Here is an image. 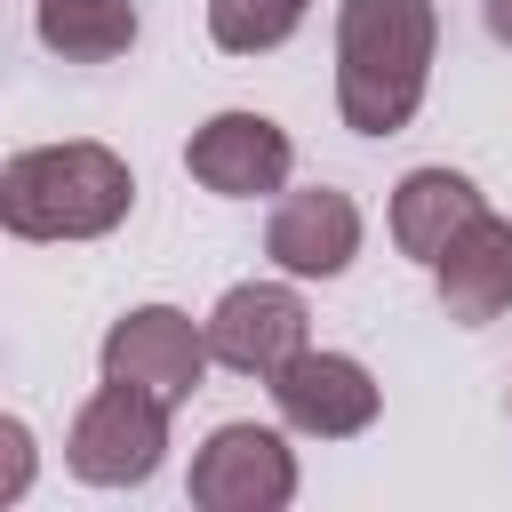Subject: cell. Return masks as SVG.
<instances>
[{
  "instance_id": "obj_3",
  "label": "cell",
  "mask_w": 512,
  "mask_h": 512,
  "mask_svg": "<svg viewBox=\"0 0 512 512\" xmlns=\"http://www.w3.org/2000/svg\"><path fill=\"white\" fill-rule=\"evenodd\" d=\"M160 456H168V400L112 384V376L80 400V416L64 432V464L88 488H144L160 472Z\"/></svg>"
},
{
  "instance_id": "obj_4",
  "label": "cell",
  "mask_w": 512,
  "mask_h": 512,
  "mask_svg": "<svg viewBox=\"0 0 512 512\" xmlns=\"http://www.w3.org/2000/svg\"><path fill=\"white\" fill-rule=\"evenodd\" d=\"M208 320H192V312H176V304H128L112 328H104V344H96V368L112 376V384H136V392H152V400H168V408H184L192 392H200V376H208Z\"/></svg>"
},
{
  "instance_id": "obj_8",
  "label": "cell",
  "mask_w": 512,
  "mask_h": 512,
  "mask_svg": "<svg viewBox=\"0 0 512 512\" xmlns=\"http://www.w3.org/2000/svg\"><path fill=\"white\" fill-rule=\"evenodd\" d=\"M184 168L200 192L216 200H264V192H288V168H296V144L272 112H216L192 128L184 144Z\"/></svg>"
},
{
  "instance_id": "obj_9",
  "label": "cell",
  "mask_w": 512,
  "mask_h": 512,
  "mask_svg": "<svg viewBox=\"0 0 512 512\" xmlns=\"http://www.w3.org/2000/svg\"><path fill=\"white\" fill-rule=\"evenodd\" d=\"M360 200L336 192V184H304V192H280L272 216H264V256L288 272V280H336L352 272L360 256Z\"/></svg>"
},
{
  "instance_id": "obj_14",
  "label": "cell",
  "mask_w": 512,
  "mask_h": 512,
  "mask_svg": "<svg viewBox=\"0 0 512 512\" xmlns=\"http://www.w3.org/2000/svg\"><path fill=\"white\" fill-rule=\"evenodd\" d=\"M0 448H8V456H0V504H16L24 480H32V432L8 416V424H0Z\"/></svg>"
},
{
  "instance_id": "obj_1",
  "label": "cell",
  "mask_w": 512,
  "mask_h": 512,
  "mask_svg": "<svg viewBox=\"0 0 512 512\" xmlns=\"http://www.w3.org/2000/svg\"><path fill=\"white\" fill-rule=\"evenodd\" d=\"M440 48L432 0H336V112L352 136H400L424 112Z\"/></svg>"
},
{
  "instance_id": "obj_5",
  "label": "cell",
  "mask_w": 512,
  "mask_h": 512,
  "mask_svg": "<svg viewBox=\"0 0 512 512\" xmlns=\"http://www.w3.org/2000/svg\"><path fill=\"white\" fill-rule=\"evenodd\" d=\"M184 496L200 512H280L296 504V448L280 424H216L192 448Z\"/></svg>"
},
{
  "instance_id": "obj_15",
  "label": "cell",
  "mask_w": 512,
  "mask_h": 512,
  "mask_svg": "<svg viewBox=\"0 0 512 512\" xmlns=\"http://www.w3.org/2000/svg\"><path fill=\"white\" fill-rule=\"evenodd\" d=\"M480 24H488L496 48H512V0H480Z\"/></svg>"
},
{
  "instance_id": "obj_7",
  "label": "cell",
  "mask_w": 512,
  "mask_h": 512,
  "mask_svg": "<svg viewBox=\"0 0 512 512\" xmlns=\"http://www.w3.org/2000/svg\"><path fill=\"white\" fill-rule=\"evenodd\" d=\"M272 408H280V424L304 432V440H360V432L376 424V408H384V384L368 376V360L304 344V352L272 376Z\"/></svg>"
},
{
  "instance_id": "obj_6",
  "label": "cell",
  "mask_w": 512,
  "mask_h": 512,
  "mask_svg": "<svg viewBox=\"0 0 512 512\" xmlns=\"http://www.w3.org/2000/svg\"><path fill=\"white\" fill-rule=\"evenodd\" d=\"M304 344H312V304L296 296V280H240V288H224L216 312H208V352H216V368H232V376L272 384Z\"/></svg>"
},
{
  "instance_id": "obj_13",
  "label": "cell",
  "mask_w": 512,
  "mask_h": 512,
  "mask_svg": "<svg viewBox=\"0 0 512 512\" xmlns=\"http://www.w3.org/2000/svg\"><path fill=\"white\" fill-rule=\"evenodd\" d=\"M304 16L312 0H208V40L224 56H272L280 40H296Z\"/></svg>"
},
{
  "instance_id": "obj_10",
  "label": "cell",
  "mask_w": 512,
  "mask_h": 512,
  "mask_svg": "<svg viewBox=\"0 0 512 512\" xmlns=\"http://www.w3.org/2000/svg\"><path fill=\"white\" fill-rule=\"evenodd\" d=\"M432 288H440V312H448L456 328L504 320V312H512V216L480 208V216L448 240V256L432 264Z\"/></svg>"
},
{
  "instance_id": "obj_16",
  "label": "cell",
  "mask_w": 512,
  "mask_h": 512,
  "mask_svg": "<svg viewBox=\"0 0 512 512\" xmlns=\"http://www.w3.org/2000/svg\"><path fill=\"white\" fill-rule=\"evenodd\" d=\"M504 408H512V392H504Z\"/></svg>"
},
{
  "instance_id": "obj_2",
  "label": "cell",
  "mask_w": 512,
  "mask_h": 512,
  "mask_svg": "<svg viewBox=\"0 0 512 512\" xmlns=\"http://www.w3.org/2000/svg\"><path fill=\"white\" fill-rule=\"evenodd\" d=\"M136 208V176L112 144H24L0 168V224L16 240H104Z\"/></svg>"
},
{
  "instance_id": "obj_11",
  "label": "cell",
  "mask_w": 512,
  "mask_h": 512,
  "mask_svg": "<svg viewBox=\"0 0 512 512\" xmlns=\"http://www.w3.org/2000/svg\"><path fill=\"white\" fill-rule=\"evenodd\" d=\"M488 200H480V184L464 176V168H408L400 184H392V208H384V224H392V248L400 256H416V264H440L448 256V240L480 216Z\"/></svg>"
},
{
  "instance_id": "obj_12",
  "label": "cell",
  "mask_w": 512,
  "mask_h": 512,
  "mask_svg": "<svg viewBox=\"0 0 512 512\" xmlns=\"http://www.w3.org/2000/svg\"><path fill=\"white\" fill-rule=\"evenodd\" d=\"M32 32L64 64H112L136 48V0H32Z\"/></svg>"
}]
</instances>
